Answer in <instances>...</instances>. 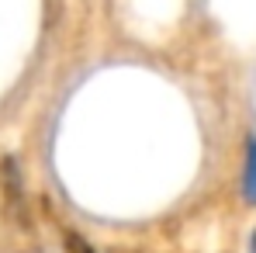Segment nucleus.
Wrapping results in <instances>:
<instances>
[{
	"mask_svg": "<svg viewBox=\"0 0 256 253\" xmlns=\"http://www.w3.org/2000/svg\"><path fill=\"white\" fill-rule=\"evenodd\" d=\"M242 198L256 205V135L246 139V167H242Z\"/></svg>",
	"mask_w": 256,
	"mask_h": 253,
	"instance_id": "2",
	"label": "nucleus"
},
{
	"mask_svg": "<svg viewBox=\"0 0 256 253\" xmlns=\"http://www.w3.org/2000/svg\"><path fill=\"white\" fill-rule=\"evenodd\" d=\"M250 253H256V229H253V236H250Z\"/></svg>",
	"mask_w": 256,
	"mask_h": 253,
	"instance_id": "4",
	"label": "nucleus"
},
{
	"mask_svg": "<svg viewBox=\"0 0 256 253\" xmlns=\"http://www.w3.org/2000/svg\"><path fill=\"white\" fill-rule=\"evenodd\" d=\"M62 246H66V253H97L90 243H86V236L73 232V229H66V232H62Z\"/></svg>",
	"mask_w": 256,
	"mask_h": 253,
	"instance_id": "3",
	"label": "nucleus"
},
{
	"mask_svg": "<svg viewBox=\"0 0 256 253\" xmlns=\"http://www.w3.org/2000/svg\"><path fill=\"white\" fill-rule=\"evenodd\" d=\"M0 194H4L7 211H10L21 225H28V198H24V180H21V170H18V163H14L10 156L0 163Z\"/></svg>",
	"mask_w": 256,
	"mask_h": 253,
	"instance_id": "1",
	"label": "nucleus"
}]
</instances>
